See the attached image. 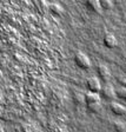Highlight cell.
I'll use <instances>...</instances> for the list:
<instances>
[{"mask_svg": "<svg viewBox=\"0 0 126 132\" xmlns=\"http://www.w3.org/2000/svg\"><path fill=\"white\" fill-rule=\"evenodd\" d=\"M99 6L102 10H111L112 7V1L111 0H99Z\"/></svg>", "mask_w": 126, "mask_h": 132, "instance_id": "8fae6325", "label": "cell"}, {"mask_svg": "<svg viewBox=\"0 0 126 132\" xmlns=\"http://www.w3.org/2000/svg\"><path fill=\"white\" fill-rule=\"evenodd\" d=\"M84 102H85L86 105L100 103V96H99V93H93V92L88 91L87 93L84 96Z\"/></svg>", "mask_w": 126, "mask_h": 132, "instance_id": "8992f818", "label": "cell"}, {"mask_svg": "<svg viewBox=\"0 0 126 132\" xmlns=\"http://www.w3.org/2000/svg\"><path fill=\"white\" fill-rule=\"evenodd\" d=\"M86 6L88 10H91L92 12H100V6H99V0H86L85 1Z\"/></svg>", "mask_w": 126, "mask_h": 132, "instance_id": "ba28073f", "label": "cell"}, {"mask_svg": "<svg viewBox=\"0 0 126 132\" xmlns=\"http://www.w3.org/2000/svg\"><path fill=\"white\" fill-rule=\"evenodd\" d=\"M86 87L90 92H93V93H99V91L102 88V84H100V80L96 77H90L86 80Z\"/></svg>", "mask_w": 126, "mask_h": 132, "instance_id": "3957f363", "label": "cell"}, {"mask_svg": "<svg viewBox=\"0 0 126 132\" xmlns=\"http://www.w3.org/2000/svg\"><path fill=\"white\" fill-rule=\"evenodd\" d=\"M113 129L115 130V132H124L126 129V123H123L120 120L113 121Z\"/></svg>", "mask_w": 126, "mask_h": 132, "instance_id": "30bf717a", "label": "cell"}, {"mask_svg": "<svg viewBox=\"0 0 126 132\" xmlns=\"http://www.w3.org/2000/svg\"><path fill=\"white\" fill-rule=\"evenodd\" d=\"M74 63L81 70H88L91 67V61L86 54L82 52H78L74 54Z\"/></svg>", "mask_w": 126, "mask_h": 132, "instance_id": "6da1fadb", "label": "cell"}, {"mask_svg": "<svg viewBox=\"0 0 126 132\" xmlns=\"http://www.w3.org/2000/svg\"><path fill=\"white\" fill-rule=\"evenodd\" d=\"M115 96L118 97V98H120V99H125V97H126V88L125 87H121V88H119V90H117Z\"/></svg>", "mask_w": 126, "mask_h": 132, "instance_id": "4fadbf2b", "label": "cell"}, {"mask_svg": "<svg viewBox=\"0 0 126 132\" xmlns=\"http://www.w3.org/2000/svg\"><path fill=\"white\" fill-rule=\"evenodd\" d=\"M110 110L112 113H114L115 116H124L126 114V107L123 106L121 104H118V103L112 102L110 104Z\"/></svg>", "mask_w": 126, "mask_h": 132, "instance_id": "52a82bcc", "label": "cell"}, {"mask_svg": "<svg viewBox=\"0 0 126 132\" xmlns=\"http://www.w3.org/2000/svg\"><path fill=\"white\" fill-rule=\"evenodd\" d=\"M124 100H125V103H126V97H125V99H124Z\"/></svg>", "mask_w": 126, "mask_h": 132, "instance_id": "9a60e30c", "label": "cell"}, {"mask_svg": "<svg viewBox=\"0 0 126 132\" xmlns=\"http://www.w3.org/2000/svg\"><path fill=\"white\" fill-rule=\"evenodd\" d=\"M103 43H104V45L107 48H114L117 46V44H118L117 38L113 34H111V33H106L105 34L104 38H103Z\"/></svg>", "mask_w": 126, "mask_h": 132, "instance_id": "5b68a950", "label": "cell"}, {"mask_svg": "<svg viewBox=\"0 0 126 132\" xmlns=\"http://www.w3.org/2000/svg\"><path fill=\"white\" fill-rule=\"evenodd\" d=\"M49 11L52 12L54 15H61L64 13V10L60 5H58V4H52V5L49 6Z\"/></svg>", "mask_w": 126, "mask_h": 132, "instance_id": "9c48e42d", "label": "cell"}, {"mask_svg": "<svg viewBox=\"0 0 126 132\" xmlns=\"http://www.w3.org/2000/svg\"><path fill=\"white\" fill-rule=\"evenodd\" d=\"M119 82H120V85H123V87L126 88V78H120Z\"/></svg>", "mask_w": 126, "mask_h": 132, "instance_id": "5bb4252c", "label": "cell"}, {"mask_svg": "<svg viewBox=\"0 0 126 132\" xmlns=\"http://www.w3.org/2000/svg\"><path fill=\"white\" fill-rule=\"evenodd\" d=\"M97 76L99 80H103L104 82H107L111 78V73L105 65H98L97 66Z\"/></svg>", "mask_w": 126, "mask_h": 132, "instance_id": "277c9868", "label": "cell"}, {"mask_svg": "<svg viewBox=\"0 0 126 132\" xmlns=\"http://www.w3.org/2000/svg\"><path fill=\"white\" fill-rule=\"evenodd\" d=\"M125 123H126V121H125Z\"/></svg>", "mask_w": 126, "mask_h": 132, "instance_id": "2e32d148", "label": "cell"}, {"mask_svg": "<svg viewBox=\"0 0 126 132\" xmlns=\"http://www.w3.org/2000/svg\"><path fill=\"white\" fill-rule=\"evenodd\" d=\"M86 106H87V109L92 113H97L99 110H100V103H97V104H90V105H86Z\"/></svg>", "mask_w": 126, "mask_h": 132, "instance_id": "7c38bea8", "label": "cell"}, {"mask_svg": "<svg viewBox=\"0 0 126 132\" xmlns=\"http://www.w3.org/2000/svg\"><path fill=\"white\" fill-rule=\"evenodd\" d=\"M99 96L102 97L103 99L107 100V102H112L113 98L115 97V91L112 86L104 85V86H102V88L99 91Z\"/></svg>", "mask_w": 126, "mask_h": 132, "instance_id": "7a4b0ae2", "label": "cell"}]
</instances>
